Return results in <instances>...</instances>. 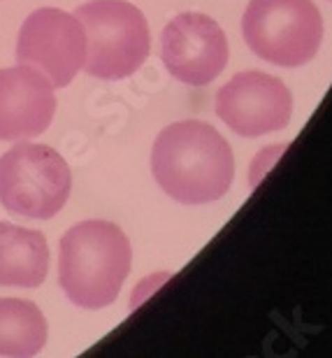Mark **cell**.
Masks as SVG:
<instances>
[{
	"label": "cell",
	"instance_id": "1",
	"mask_svg": "<svg viewBox=\"0 0 332 358\" xmlns=\"http://www.w3.org/2000/svg\"><path fill=\"white\" fill-rule=\"evenodd\" d=\"M158 186L182 205H207L223 198L235 177L233 149L205 121H177L163 128L151 149Z\"/></svg>",
	"mask_w": 332,
	"mask_h": 358
},
{
	"label": "cell",
	"instance_id": "2",
	"mask_svg": "<svg viewBox=\"0 0 332 358\" xmlns=\"http://www.w3.org/2000/svg\"><path fill=\"white\" fill-rule=\"evenodd\" d=\"M133 249L126 233L112 221H82L61 238L59 282L77 307L100 310L117 300Z\"/></svg>",
	"mask_w": 332,
	"mask_h": 358
},
{
	"label": "cell",
	"instance_id": "3",
	"mask_svg": "<svg viewBox=\"0 0 332 358\" xmlns=\"http://www.w3.org/2000/svg\"><path fill=\"white\" fill-rule=\"evenodd\" d=\"M75 17L86 33V75L124 80L147 61L151 38L144 14L126 0H93L77 7Z\"/></svg>",
	"mask_w": 332,
	"mask_h": 358
},
{
	"label": "cell",
	"instance_id": "4",
	"mask_svg": "<svg viewBox=\"0 0 332 358\" xmlns=\"http://www.w3.org/2000/svg\"><path fill=\"white\" fill-rule=\"evenodd\" d=\"M72 173L66 159L47 145L19 142L0 156V203L26 219H52L66 207Z\"/></svg>",
	"mask_w": 332,
	"mask_h": 358
},
{
	"label": "cell",
	"instance_id": "5",
	"mask_svg": "<svg viewBox=\"0 0 332 358\" xmlns=\"http://www.w3.org/2000/svg\"><path fill=\"white\" fill-rule=\"evenodd\" d=\"M242 33L258 59L298 68L316 56L323 40V19L312 0H251Z\"/></svg>",
	"mask_w": 332,
	"mask_h": 358
},
{
	"label": "cell",
	"instance_id": "6",
	"mask_svg": "<svg viewBox=\"0 0 332 358\" xmlns=\"http://www.w3.org/2000/svg\"><path fill=\"white\" fill-rule=\"evenodd\" d=\"M86 59V33L75 14L40 7L28 14L19 31L17 61L40 70L54 89L75 80Z\"/></svg>",
	"mask_w": 332,
	"mask_h": 358
},
{
	"label": "cell",
	"instance_id": "7",
	"mask_svg": "<svg viewBox=\"0 0 332 358\" xmlns=\"http://www.w3.org/2000/svg\"><path fill=\"white\" fill-rule=\"evenodd\" d=\"M216 114L237 135L261 138L288 126L293 114V96L277 77L247 70L219 89Z\"/></svg>",
	"mask_w": 332,
	"mask_h": 358
},
{
	"label": "cell",
	"instance_id": "8",
	"mask_svg": "<svg viewBox=\"0 0 332 358\" xmlns=\"http://www.w3.org/2000/svg\"><path fill=\"white\" fill-rule=\"evenodd\" d=\"M161 56L175 80L191 87H205L226 68L228 40L212 17L184 12L165 26L161 35Z\"/></svg>",
	"mask_w": 332,
	"mask_h": 358
},
{
	"label": "cell",
	"instance_id": "9",
	"mask_svg": "<svg viewBox=\"0 0 332 358\" xmlns=\"http://www.w3.org/2000/svg\"><path fill=\"white\" fill-rule=\"evenodd\" d=\"M56 112L52 82L31 66L0 70V140H28L49 128Z\"/></svg>",
	"mask_w": 332,
	"mask_h": 358
},
{
	"label": "cell",
	"instance_id": "10",
	"mask_svg": "<svg viewBox=\"0 0 332 358\" xmlns=\"http://www.w3.org/2000/svg\"><path fill=\"white\" fill-rule=\"evenodd\" d=\"M49 245L40 231L0 221V286L35 289L47 279Z\"/></svg>",
	"mask_w": 332,
	"mask_h": 358
},
{
	"label": "cell",
	"instance_id": "11",
	"mask_svg": "<svg viewBox=\"0 0 332 358\" xmlns=\"http://www.w3.org/2000/svg\"><path fill=\"white\" fill-rule=\"evenodd\" d=\"M47 342V319L31 300L0 298V356H35Z\"/></svg>",
	"mask_w": 332,
	"mask_h": 358
}]
</instances>
